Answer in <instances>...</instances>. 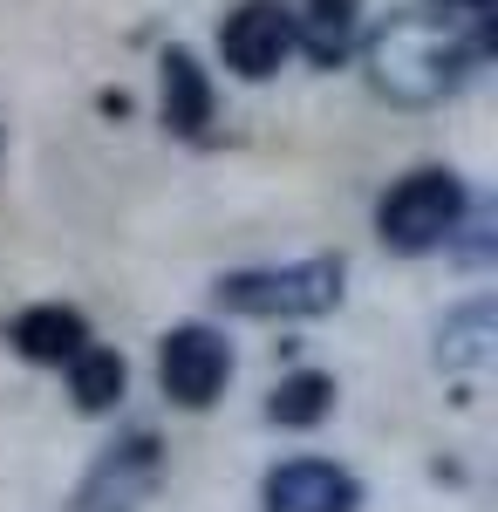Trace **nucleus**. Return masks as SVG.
<instances>
[{
	"instance_id": "1",
	"label": "nucleus",
	"mask_w": 498,
	"mask_h": 512,
	"mask_svg": "<svg viewBox=\"0 0 498 512\" xmlns=\"http://www.w3.org/2000/svg\"><path fill=\"white\" fill-rule=\"evenodd\" d=\"M492 55V28L464 21V14H396L369 41V82L389 103L430 110L444 96H458L464 76Z\"/></svg>"
},
{
	"instance_id": "2",
	"label": "nucleus",
	"mask_w": 498,
	"mask_h": 512,
	"mask_svg": "<svg viewBox=\"0 0 498 512\" xmlns=\"http://www.w3.org/2000/svg\"><path fill=\"white\" fill-rule=\"evenodd\" d=\"M464 212H471L464 178L430 164V171H410L403 185H389V198L376 205V233L389 253H437V246H451Z\"/></svg>"
},
{
	"instance_id": "3",
	"label": "nucleus",
	"mask_w": 498,
	"mask_h": 512,
	"mask_svg": "<svg viewBox=\"0 0 498 512\" xmlns=\"http://www.w3.org/2000/svg\"><path fill=\"white\" fill-rule=\"evenodd\" d=\"M342 260H294V267H246V274H226L212 294L219 308L232 315H280V321H301V315H328L342 308Z\"/></svg>"
},
{
	"instance_id": "4",
	"label": "nucleus",
	"mask_w": 498,
	"mask_h": 512,
	"mask_svg": "<svg viewBox=\"0 0 498 512\" xmlns=\"http://www.w3.org/2000/svg\"><path fill=\"white\" fill-rule=\"evenodd\" d=\"M157 478H164V444L151 431H130L123 444H110L89 465V478L76 485L69 512H137L157 492Z\"/></svg>"
},
{
	"instance_id": "5",
	"label": "nucleus",
	"mask_w": 498,
	"mask_h": 512,
	"mask_svg": "<svg viewBox=\"0 0 498 512\" xmlns=\"http://www.w3.org/2000/svg\"><path fill=\"white\" fill-rule=\"evenodd\" d=\"M226 376H232V342L219 328L192 321V328H171V335H164V349H157V383H164L171 403L205 410L212 396L226 390Z\"/></svg>"
},
{
	"instance_id": "6",
	"label": "nucleus",
	"mask_w": 498,
	"mask_h": 512,
	"mask_svg": "<svg viewBox=\"0 0 498 512\" xmlns=\"http://www.w3.org/2000/svg\"><path fill=\"white\" fill-rule=\"evenodd\" d=\"M219 48H226V69H239L246 82L280 76V62L294 55V7L287 0H239L219 28Z\"/></svg>"
},
{
	"instance_id": "7",
	"label": "nucleus",
	"mask_w": 498,
	"mask_h": 512,
	"mask_svg": "<svg viewBox=\"0 0 498 512\" xmlns=\"http://www.w3.org/2000/svg\"><path fill=\"white\" fill-rule=\"evenodd\" d=\"M260 506L267 512H355L362 506V485L342 465H328V458H287V465L267 472Z\"/></svg>"
},
{
	"instance_id": "8",
	"label": "nucleus",
	"mask_w": 498,
	"mask_h": 512,
	"mask_svg": "<svg viewBox=\"0 0 498 512\" xmlns=\"http://www.w3.org/2000/svg\"><path fill=\"white\" fill-rule=\"evenodd\" d=\"M7 342H14V355H28L41 369H62V362L89 342V321H82L76 308H62V301H41V308H21V315H14Z\"/></svg>"
},
{
	"instance_id": "9",
	"label": "nucleus",
	"mask_w": 498,
	"mask_h": 512,
	"mask_svg": "<svg viewBox=\"0 0 498 512\" xmlns=\"http://www.w3.org/2000/svg\"><path fill=\"white\" fill-rule=\"evenodd\" d=\"M355 28H362V0H307V7H294V48H307V62H321V69H335L355 48Z\"/></svg>"
},
{
	"instance_id": "10",
	"label": "nucleus",
	"mask_w": 498,
	"mask_h": 512,
	"mask_svg": "<svg viewBox=\"0 0 498 512\" xmlns=\"http://www.w3.org/2000/svg\"><path fill=\"white\" fill-rule=\"evenodd\" d=\"M164 123L178 137H205V123H212V82L185 48L164 55Z\"/></svg>"
},
{
	"instance_id": "11",
	"label": "nucleus",
	"mask_w": 498,
	"mask_h": 512,
	"mask_svg": "<svg viewBox=\"0 0 498 512\" xmlns=\"http://www.w3.org/2000/svg\"><path fill=\"white\" fill-rule=\"evenodd\" d=\"M69 390H76V410H89V417H103V410H116V396H123V383H130V369H123V355L116 349H96V342H82L69 362Z\"/></svg>"
},
{
	"instance_id": "12",
	"label": "nucleus",
	"mask_w": 498,
	"mask_h": 512,
	"mask_svg": "<svg viewBox=\"0 0 498 512\" xmlns=\"http://www.w3.org/2000/svg\"><path fill=\"white\" fill-rule=\"evenodd\" d=\"M335 410V383L321 376V369H301V376H287L280 390H273L267 417L280 424V431H307V424H321Z\"/></svg>"
},
{
	"instance_id": "13",
	"label": "nucleus",
	"mask_w": 498,
	"mask_h": 512,
	"mask_svg": "<svg viewBox=\"0 0 498 512\" xmlns=\"http://www.w3.org/2000/svg\"><path fill=\"white\" fill-rule=\"evenodd\" d=\"M492 355V301H471L458 315L444 321V335H437V362H451V369H478Z\"/></svg>"
},
{
	"instance_id": "14",
	"label": "nucleus",
	"mask_w": 498,
	"mask_h": 512,
	"mask_svg": "<svg viewBox=\"0 0 498 512\" xmlns=\"http://www.w3.org/2000/svg\"><path fill=\"white\" fill-rule=\"evenodd\" d=\"M444 14H464V21H485V28H492L498 0H444Z\"/></svg>"
}]
</instances>
